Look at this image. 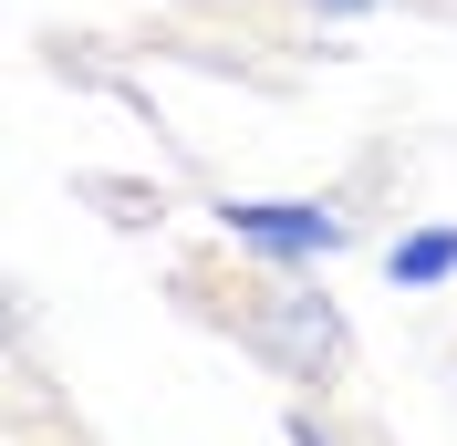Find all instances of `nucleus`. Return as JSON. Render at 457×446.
<instances>
[{
	"label": "nucleus",
	"mask_w": 457,
	"mask_h": 446,
	"mask_svg": "<svg viewBox=\"0 0 457 446\" xmlns=\"http://www.w3.org/2000/svg\"><path fill=\"white\" fill-rule=\"evenodd\" d=\"M281 436H291V446H343V425H333V416H312V394H291Z\"/></svg>",
	"instance_id": "nucleus-5"
},
{
	"label": "nucleus",
	"mask_w": 457,
	"mask_h": 446,
	"mask_svg": "<svg viewBox=\"0 0 457 446\" xmlns=\"http://www.w3.org/2000/svg\"><path fill=\"white\" fill-rule=\"evenodd\" d=\"M302 11H312V21H374L385 0H302Z\"/></svg>",
	"instance_id": "nucleus-6"
},
{
	"label": "nucleus",
	"mask_w": 457,
	"mask_h": 446,
	"mask_svg": "<svg viewBox=\"0 0 457 446\" xmlns=\"http://www.w3.org/2000/svg\"><path fill=\"white\" fill-rule=\"evenodd\" d=\"M228 333H239V353L260 374H281L291 394H322V405L353 374V311L322 291V270H260L228 301Z\"/></svg>",
	"instance_id": "nucleus-1"
},
{
	"label": "nucleus",
	"mask_w": 457,
	"mask_h": 446,
	"mask_svg": "<svg viewBox=\"0 0 457 446\" xmlns=\"http://www.w3.org/2000/svg\"><path fill=\"white\" fill-rule=\"evenodd\" d=\"M73 197H104L114 228H156L167 219V187H136V177H73Z\"/></svg>",
	"instance_id": "nucleus-4"
},
{
	"label": "nucleus",
	"mask_w": 457,
	"mask_h": 446,
	"mask_svg": "<svg viewBox=\"0 0 457 446\" xmlns=\"http://www.w3.org/2000/svg\"><path fill=\"white\" fill-rule=\"evenodd\" d=\"M457 280V219H416L385 239V291H447Z\"/></svg>",
	"instance_id": "nucleus-3"
},
{
	"label": "nucleus",
	"mask_w": 457,
	"mask_h": 446,
	"mask_svg": "<svg viewBox=\"0 0 457 446\" xmlns=\"http://www.w3.org/2000/svg\"><path fill=\"white\" fill-rule=\"evenodd\" d=\"M219 239L250 260V270H333L364 228H353L343 197L291 187V197H219Z\"/></svg>",
	"instance_id": "nucleus-2"
}]
</instances>
